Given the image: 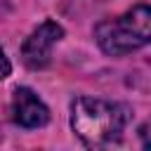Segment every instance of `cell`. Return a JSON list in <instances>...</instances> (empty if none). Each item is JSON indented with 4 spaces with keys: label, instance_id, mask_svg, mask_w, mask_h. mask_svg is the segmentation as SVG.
Instances as JSON below:
<instances>
[{
    "label": "cell",
    "instance_id": "cell-1",
    "mask_svg": "<svg viewBox=\"0 0 151 151\" xmlns=\"http://www.w3.org/2000/svg\"><path fill=\"white\" fill-rule=\"evenodd\" d=\"M130 111L123 104L80 97L71 106V127L87 146H106L120 139Z\"/></svg>",
    "mask_w": 151,
    "mask_h": 151
},
{
    "label": "cell",
    "instance_id": "cell-2",
    "mask_svg": "<svg viewBox=\"0 0 151 151\" xmlns=\"http://www.w3.org/2000/svg\"><path fill=\"white\" fill-rule=\"evenodd\" d=\"M99 47L111 57L130 54L151 40V12L146 5H134L123 17L106 19L94 28Z\"/></svg>",
    "mask_w": 151,
    "mask_h": 151
},
{
    "label": "cell",
    "instance_id": "cell-3",
    "mask_svg": "<svg viewBox=\"0 0 151 151\" xmlns=\"http://www.w3.org/2000/svg\"><path fill=\"white\" fill-rule=\"evenodd\" d=\"M61 35H64V28L57 24V21H42L31 35H28V40L24 42V47H21V61L28 66V68H33V71H38V68H45L47 64H50V54H52V45L57 42V40H61Z\"/></svg>",
    "mask_w": 151,
    "mask_h": 151
},
{
    "label": "cell",
    "instance_id": "cell-4",
    "mask_svg": "<svg viewBox=\"0 0 151 151\" xmlns=\"http://www.w3.org/2000/svg\"><path fill=\"white\" fill-rule=\"evenodd\" d=\"M12 118L21 127H42L50 120V111L33 90L17 87L12 97Z\"/></svg>",
    "mask_w": 151,
    "mask_h": 151
},
{
    "label": "cell",
    "instance_id": "cell-5",
    "mask_svg": "<svg viewBox=\"0 0 151 151\" xmlns=\"http://www.w3.org/2000/svg\"><path fill=\"white\" fill-rule=\"evenodd\" d=\"M9 71H12V64H9V59L5 57V50L0 47V80H2V78H7V76H9Z\"/></svg>",
    "mask_w": 151,
    "mask_h": 151
}]
</instances>
